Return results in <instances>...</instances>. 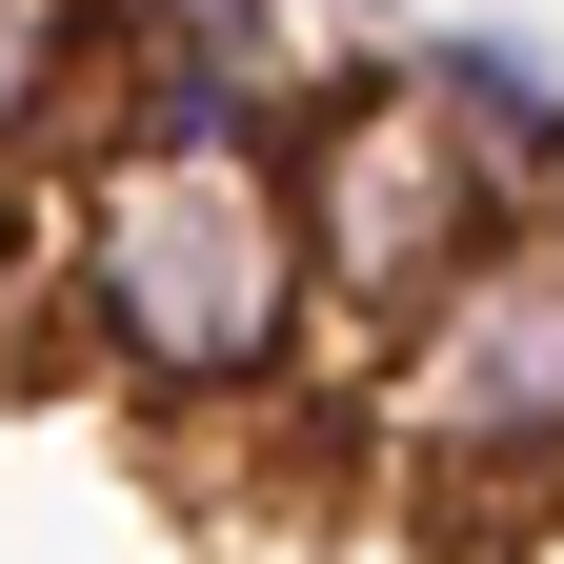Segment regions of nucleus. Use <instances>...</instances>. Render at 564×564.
<instances>
[{"label":"nucleus","instance_id":"nucleus-4","mask_svg":"<svg viewBox=\"0 0 564 564\" xmlns=\"http://www.w3.org/2000/svg\"><path fill=\"white\" fill-rule=\"evenodd\" d=\"M303 0H82V82H61V162L82 141H282L303 101Z\"/></svg>","mask_w":564,"mask_h":564},{"label":"nucleus","instance_id":"nucleus-3","mask_svg":"<svg viewBox=\"0 0 564 564\" xmlns=\"http://www.w3.org/2000/svg\"><path fill=\"white\" fill-rule=\"evenodd\" d=\"M383 444L444 484L464 524H505V505H564V223H505L444 303H423L383 343Z\"/></svg>","mask_w":564,"mask_h":564},{"label":"nucleus","instance_id":"nucleus-2","mask_svg":"<svg viewBox=\"0 0 564 564\" xmlns=\"http://www.w3.org/2000/svg\"><path fill=\"white\" fill-rule=\"evenodd\" d=\"M282 202H303V282H323V323H364V343H403L484 242L524 223L403 61H323V82L282 101Z\"/></svg>","mask_w":564,"mask_h":564},{"label":"nucleus","instance_id":"nucleus-1","mask_svg":"<svg viewBox=\"0 0 564 564\" xmlns=\"http://www.w3.org/2000/svg\"><path fill=\"white\" fill-rule=\"evenodd\" d=\"M41 282L82 323V364L162 423H282V383L323 343L282 141H82L61 223H41Z\"/></svg>","mask_w":564,"mask_h":564},{"label":"nucleus","instance_id":"nucleus-6","mask_svg":"<svg viewBox=\"0 0 564 564\" xmlns=\"http://www.w3.org/2000/svg\"><path fill=\"white\" fill-rule=\"evenodd\" d=\"M61 82H82V0H0V182L61 162Z\"/></svg>","mask_w":564,"mask_h":564},{"label":"nucleus","instance_id":"nucleus-5","mask_svg":"<svg viewBox=\"0 0 564 564\" xmlns=\"http://www.w3.org/2000/svg\"><path fill=\"white\" fill-rule=\"evenodd\" d=\"M403 82L464 121V162L505 182L524 223H564V61H544V41H505V21H423V41H403Z\"/></svg>","mask_w":564,"mask_h":564}]
</instances>
